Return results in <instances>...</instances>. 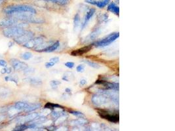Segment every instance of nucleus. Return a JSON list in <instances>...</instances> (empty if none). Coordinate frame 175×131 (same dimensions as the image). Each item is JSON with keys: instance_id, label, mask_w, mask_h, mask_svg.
Segmentation results:
<instances>
[{"instance_id": "37", "label": "nucleus", "mask_w": 175, "mask_h": 131, "mask_svg": "<svg viewBox=\"0 0 175 131\" xmlns=\"http://www.w3.org/2000/svg\"><path fill=\"white\" fill-rule=\"evenodd\" d=\"M59 57H53V58H52V59H51L50 60H49V61H51V62H54V64H56V63H58L59 62Z\"/></svg>"}, {"instance_id": "4", "label": "nucleus", "mask_w": 175, "mask_h": 131, "mask_svg": "<svg viewBox=\"0 0 175 131\" xmlns=\"http://www.w3.org/2000/svg\"><path fill=\"white\" fill-rule=\"evenodd\" d=\"M93 104H95L96 106H102L104 105H106L109 102H112L110 98H109L108 96L104 95V94H95L93 95L92 98H91Z\"/></svg>"}, {"instance_id": "2", "label": "nucleus", "mask_w": 175, "mask_h": 131, "mask_svg": "<svg viewBox=\"0 0 175 131\" xmlns=\"http://www.w3.org/2000/svg\"><path fill=\"white\" fill-rule=\"evenodd\" d=\"M119 37V32L111 33L108 36H106V38L101 39V40H99L95 42V43H93V45H95L96 47H104L108 46L111 43H113L114 41H116Z\"/></svg>"}, {"instance_id": "14", "label": "nucleus", "mask_w": 175, "mask_h": 131, "mask_svg": "<svg viewBox=\"0 0 175 131\" xmlns=\"http://www.w3.org/2000/svg\"><path fill=\"white\" fill-rule=\"evenodd\" d=\"M30 104L25 102H17L15 104L14 108L19 111H24L29 106Z\"/></svg>"}, {"instance_id": "11", "label": "nucleus", "mask_w": 175, "mask_h": 131, "mask_svg": "<svg viewBox=\"0 0 175 131\" xmlns=\"http://www.w3.org/2000/svg\"><path fill=\"white\" fill-rule=\"evenodd\" d=\"M96 10L95 9H90L89 10H88L87 14H86L85 18H84V21H83V23L82 24V30L84 29V28L86 26V25L87 24V23L89 22V21L91 18L93 17V15H95Z\"/></svg>"}, {"instance_id": "24", "label": "nucleus", "mask_w": 175, "mask_h": 131, "mask_svg": "<svg viewBox=\"0 0 175 131\" xmlns=\"http://www.w3.org/2000/svg\"><path fill=\"white\" fill-rule=\"evenodd\" d=\"M100 29H96V30L95 31H93L92 33H91L89 36H88V38L89 41H91V40H93V39H95L96 37H97L99 33H100Z\"/></svg>"}, {"instance_id": "27", "label": "nucleus", "mask_w": 175, "mask_h": 131, "mask_svg": "<svg viewBox=\"0 0 175 131\" xmlns=\"http://www.w3.org/2000/svg\"><path fill=\"white\" fill-rule=\"evenodd\" d=\"M28 128V125H25L24 123H23V124L20 125L19 126H17V127H15V128L14 129V130H17V131H23L25 130Z\"/></svg>"}, {"instance_id": "16", "label": "nucleus", "mask_w": 175, "mask_h": 131, "mask_svg": "<svg viewBox=\"0 0 175 131\" xmlns=\"http://www.w3.org/2000/svg\"><path fill=\"white\" fill-rule=\"evenodd\" d=\"M60 46V43L59 41H56L52 43L51 45H49L47 48H46L43 52H52L59 48Z\"/></svg>"}, {"instance_id": "7", "label": "nucleus", "mask_w": 175, "mask_h": 131, "mask_svg": "<svg viewBox=\"0 0 175 131\" xmlns=\"http://www.w3.org/2000/svg\"><path fill=\"white\" fill-rule=\"evenodd\" d=\"M96 84H100L102 85L106 90H112V91H119V83L114 82H109V81H103V80H97L95 82Z\"/></svg>"}, {"instance_id": "18", "label": "nucleus", "mask_w": 175, "mask_h": 131, "mask_svg": "<svg viewBox=\"0 0 175 131\" xmlns=\"http://www.w3.org/2000/svg\"><path fill=\"white\" fill-rule=\"evenodd\" d=\"M110 2V0H99V1H96V7H98L100 9H102V8L105 7L107 5H108Z\"/></svg>"}, {"instance_id": "34", "label": "nucleus", "mask_w": 175, "mask_h": 131, "mask_svg": "<svg viewBox=\"0 0 175 131\" xmlns=\"http://www.w3.org/2000/svg\"><path fill=\"white\" fill-rule=\"evenodd\" d=\"M65 66L67 67L68 68H70V69H72L74 67L75 64L73 62H67L64 64Z\"/></svg>"}, {"instance_id": "32", "label": "nucleus", "mask_w": 175, "mask_h": 131, "mask_svg": "<svg viewBox=\"0 0 175 131\" xmlns=\"http://www.w3.org/2000/svg\"><path fill=\"white\" fill-rule=\"evenodd\" d=\"M34 69H33V68H26V69L24 70V73L26 75H28V74H31V73H34Z\"/></svg>"}, {"instance_id": "8", "label": "nucleus", "mask_w": 175, "mask_h": 131, "mask_svg": "<svg viewBox=\"0 0 175 131\" xmlns=\"http://www.w3.org/2000/svg\"><path fill=\"white\" fill-rule=\"evenodd\" d=\"M44 41L43 38L42 37H37V38H33L28 41L26 43L23 45L24 47H26L27 49H34L37 47L38 45Z\"/></svg>"}, {"instance_id": "28", "label": "nucleus", "mask_w": 175, "mask_h": 131, "mask_svg": "<svg viewBox=\"0 0 175 131\" xmlns=\"http://www.w3.org/2000/svg\"><path fill=\"white\" fill-rule=\"evenodd\" d=\"M12 72V69L11 68L9 67H3V69L1 70V73L2 74H9Z\"/></svg>"}, {"instance_id": "21", "label": "nucleus", "mask_w": 175, "mask_h": 131, "mask_svg": "<svg viewBox=\"0 0 175 131\" xmlns=\"http://www.w3.org/2000/svg\"><path fill=\"white\" fill-rule=\"evenodd\" d=\"M74 30L75 31L77 30L78 28H79L80 26V16L79 14H78V13H77V14L75 15L74 17Z\"/></svg>"}, {"instance_id": "20", "label": "nucleus", "mask_w": 175, "mask_h": 131, "mask_svg": "<svg viewBox=\"0 0 175 131\" xmlns=\"http://www.w3.org/2000/svg\"><path fill=\"white\" fill-rule=\"evenodd\" d=\"M5 80H6V81H12V82H14L15 84H18V83H19V78H18L17 75H15L6 76L5 77Z\"/></svg>"}, {"instance_id": "22", "label": "nucleus", "mask_w": 175, "mask_h": 131, "mask_svg": "<svg viewBox=\"0 0 175 131\" xmlns=\"http://www.w3.org/2000/svg\"><path fill=\"white\" fill-rule=\"evenodd\" d=\"M62 106H60L59 104H53L51 102H47L45 105V109H54L55 108H61Z\"/></svg>"}, {"instance_id": "33", "label": "nucleus", "mask_w": 175, "mask_h": 131, "mask_svg": "<svg viewBox=\"0 0 175 131\" xmlns=\"http://www.w3.org/2000/svg\"><path fill=\"white\" fill-rule=\"evenodd\" d=\"M76 70H77V72H79V73L80 72L81 73L83 72H84V70H85L84 65H83V64L78 65L77 66V68H76Z\"/></svg>"}, {"instance_id": "15", "label": "nucleus", "mask_w": 175, "mask_h": 131, "mask_svg": "<svg viewBox=\"0 0 175 131\" xmlns=\"http://www.w3.org/2000/svg\"><path fill=\"white\" fill-rule=\"evenodd\" d=\"M108 10L116 15L119 16V7L114 2H112L108 5Z\"/></svg>"}, {"instance_id": "39", "label": "nucleus", "mask_w": 175, "mask_h": 131, "mask_svg": "<svg viewBox=\"0 0 175 131\" xmlns=\"http://www.w3.org/2000/svg\"><path fill=\"white\" fill-rule=\"evenodd\" d=\"M85 1L88 3L91 4V5H95L96 3V0H85Z\"/></svg>"}, {"instance_id": "3", "label": "nucleus", "mask_w": 175, "mask_h": 131, "mask_svg": "<svg viewBox=\"0 0 175 131\" xmlns=\"http://www.w3.org/2000/svg\"><path fill=\"white\" fill-rule=\"evenodd\" d=\"M24 31V30L23 28L18 27V26H12V27H8L5 29L3 33L4 36L7 38H15L21 35Z\"/></svg>"}, {"instance_id": "40", "label": "nucleus", "mask_w": 175, "mask_h": 131, "mask_svg": "<svg viewBox=\"0 0 175 131\" xmlns=\"http://www.w3.org/2000/svg\"><path fill=\"white\" fill-rule=\"evenodd\" d=\"M79 83H80V85H82V86L85 85H86V84H87V81H86L85 79H82L80 81Z\"/></svg>"}, {"instance_id": "13", "label": "nucleus", "mask_w": 175, "mask_h": 131, "mask_svg": "<svg viewBox=\"0 0 175 131\" xmlns=\"http://www.w3.org/2000/svg\"><path fill=\"white\" fill-rule=\"evenodd\" d=\"M24 81L33 86H39L42 84V81L37 77H27L24 79Z\"/></svg>"}, {"instance_id": "6", "label": "nucleus", "mask_w": 175, "mask_h": 131, "mask_svg": "<svg viewBox=\"0 0 175 131\" xmlns=\"http://www.w3.org/2000/svg\"><path fill=\"white\" fill-rule=\"evenodd\" d=\"M33 38V33L31 31L24 30L21 35L14 38V41L19 45H24Z\"/></svg>"}, {"instance_id": "26", "label": "nucleus", "mask_w": 175, "mask_h": 131, "mask_svg": "<svg viewBox=\"0 0 175 131\" xmlns=\"http://www.w3.org/2000/svg\"><path fill=\"white\" fill-rule=\"evenodd\" d=\"M20 57L25 60H30V59H32L33 57V54L32 52H25L24 53L20 54Z\"/></svg>"}, {"instance_id": "23", "label": "nucleus", "mask_w": 175, "mask_h": 131, "mask_svg": "<svg viewBox=\"0 0 175 131\" xmlns=\"http://www.w3.org/2000/svg\"><path fill=\"white\" fill-rule=\"evenodd\" d=\"M45 1L53 3L58 4L60 5H65L68 3L70 0H45Z\"/></svg>"}, {"instance_id": "1", "label": "nucleus", "mask_w": 175, "mask_h": 131, "mask_svg": "<svg viewBox=\"0 0 175 131\" xmlns=\"http://www.w3.org/2000/svg\"><path fill=\"white\" fill-rule=\"evenodd\" d=\"M4 12L7 15H13L20 13H29L33 15L36 14V10L34 8L26 5H9L5 9Z\"/></svg>"}, {"instance_id": "17", "label": "nucleus", "mask_w": 175, "mask_h": 131, "mask_svg": "<svg viewBox=\"0 0 175 131\" xmlns=\"http://www.w3.org/2000/svg\"><path fill=\"white\" fill-rule=\"evenodd\" d=\"M40 107H41V104H30L29 106H28V107H27V108L24 110V111L26 112V113L32 112L33 111H35V110L39 109Z\"/></svg>"}, {"instance_id": "30", "label": "nucleus", "mask_w": 175, "mask_h": 131, "mask_svg": "<svg viewBox=\"0 0 175 131\" xmlns=\"http://www.w3.org/2000/svg\"><path fill=\"white\" fill-rule=\"evenodd\" d=\"M51 86L53 87V88H57V86H58L59 85H61V81H57V80H53L51 81Z\"/></svg>"}, {"instance_id": "12", "label": "nucleus", "mask_w": 175, "mask_h": 131, "mask_svg": "<svg viewBox=\"0 0 175 131\" xmlns=\"http://www.w3.org/2000/svg\"><path fill=\"white\" fill-rule=\"evenodd\" d=\"M38 117H39V114L38 113H31V114H28L24 118H22L21 121H20V122H21L22 124L26 123L32 122L36 120V119H37Z\"/></svg>"}, {"instance_id": "36", "label": "nucleus", "mask_w": 175, "mask_h": 131, "mask_svg": "<svg viewBox=\"0 0 175 131\" xmlns=\"http://www.w3.org/2000/svg\"><path fill=\"white\" fill-rule=\"evenodd\" d=\"M54 65H55V64H54V62H51V61H49V62L45 63V68H50L53 67Z\"/></svg>"}, {"instance_id": "25", "label": "nucleus", "mask_w": 175, "mask_h": 131, "mask_svg": "<svg viewBox=\"0 0 175 131\" xmlns=\"http://www.w3.org/2000/svg\"><path fill=\"white\" fill-rule=\"evenodd\" d=\"M83 62H84L85 63H86V64H87L88 66H89L90 67L95 68V69H98V68H100V65L98 64L97 63L92 62V61H91V60H83Z\"/></svg>"}, {"instance_id": "41", "label": "nucleus", "mask_w": 175, "mask_h": 131, "mask_svg": "<svg viewBox=\"0 0 175 131\" xmlns=\"http://www.w3.org/2000/svg\"><path fill=\"white\" fill-rule=\"evenodd\" d=\"M65 92H66V93H68V94H71V92H72V91H71V89L70 88H66V89H65Z\"/></svg>"}, {"instance_id": "19", "label": "nucleus", "mask_w": 175, "mask_h": 131, "mask_svg": "<svg viewBox=\"0 0 175 131\" xmlns=\"http://www.w3.org/2000/svg\"><path fill=\"white\" fill-rule=\"evenodd\" d=\"M10 95V91L7 88H0V98H7Z\"/></svg>"}, {"instance_id": "38", "label": "nucleus", "mask_w": 175, "mask_h": 131, "mask_svg": "<svg viewBox=\"0 0 175 131\" xmlns=\"http://www.w3.org/2000/svg\"><path fill=\"white\" fill-rule=\"evenodd\" d=\"M0 66L1 67H6L7 66V63L4 60H0Z\"/></svg>"}, {"instance_id": "35", "label": "nucleus", "mask_w": 175, "mask_h": 131, "mask_svg": "<svg viewBox=\"0 0 175 131\" xmlns=\"http://www.w3.org/2000/svg\"><path fill=\"white\" fill-rule=\"evenodd\" d=\"M62 80L67 81V82H69V81L71 80V76L70 77V75H68L67 73H66L65 74H64L63 77H62Z\"/></svg>"}, {"instance_id": "10", "label": "nucleus", "mask_w": 175, "mask_h": 131, "mask_svg": "<svg viewBox=\"0 0 175 131\" xmlns=\"http://www.w3.org/2000/svg\"><path fill=\"white\" fill-rule=\"evenodd\" d=\"M93 47V45H87L85 47H82L80 49H77L76 50H74L71 52V54L74 56H82V55L87 53L89 51H90L91 49Z\"/></svg>"}, {"instance_id": "31", "label": "nucleus", "mask_w": 175, "mask_h": 131, "mask_svg": "<svg viewBox=\"0 0 175 131\" xmlns=\"http://www.w3.org/2000/svg\"><path fill=\"white\" fill-rule=\"evenodd\" d=\"M11 109V106H6L3 107H0V114H3V113L7 112Z\"/></svg>"}, {"instance_id": "9", "label": "nucleus", "mask_w": 175, "mask_h": 131, "mask_svg": "<svg viewBox=\"0 0 175 131\" xmlns=\"http://www.w3.org/2000/svg\"><path fill=\"white\" fill-rule=\"evenodd\" d=\"M10 62L14 70L17 71H24L26 68L28 67L25 62L17 59H11L10 60Z\"/></svg>"}, {"instance_id": "29", "label": "nucleus", "mask_w": 175, "mask_h": 131, "mask_svg": "<svg viewBox=\"0 0 175 131\" xmlns=\"http://www.w3.org/2000/svg\"><path fill=\"white\" fill-rule=\"evenodd\" d=\"M70 113L72 115H74V116H76L77 117H79V118H82L85 116L84 114H83V113L80 112V111H70Z\"/></svg>"}, {"instance_id": "5", "label": "nucleus", "mask_w": 175, "mask_h": 131, "mask_svg": "<svg viewBox=\"0 0 175 131\" xmlns=\"http://www.w3.org/2000/svg\"><path fill=\"white\" fill-rule=\"evenodd\" d=\"M98 114L100 115V117L103 118L104 119L109 121V122L117 123L119 121L118 114H111V112L108 111L101 110V111H98Z\"/></svg>"}]
</instances>
